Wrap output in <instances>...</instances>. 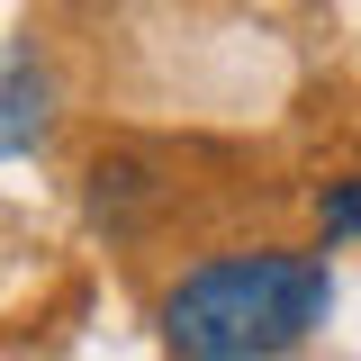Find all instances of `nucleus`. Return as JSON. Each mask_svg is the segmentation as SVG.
<instances>
[{
  "label": "nucleus",
  "mask_w": 361,
  "mask_h": 361,
  "mask_svg": "<svg viewBox=\"0 0 361 361\" xmlns=\"http://www.w3.org/2000/svg\"><path fill=\"white\" fill-rule=\"evenodd\" d=\"M45 73L27 63V54H0V154H27L45 135Z\"/></svg>",
  "instance_id": "nucleus-2"
},
{
  "label": "nucleus",
  "mask_w": 361,
  "mask_h": 361,
  "mask_svg": "<svg viewBox=\"0 0 361 361\" xmlns=\"http://www.w3.org/2000/svg\"><path fill=\"white\" fill-rule=\"evenodd\" d=\"M334 307V271L307 244H217L163 280V343L172 361H280Z\"/></svg>",
  "instance_id": "nucleus-1"
},
{
  "label": "nucleus",
  "mask_w": 361,
  "mask_h": 361,
  "mask_svg": "<svg viewBox=\"0 0 361 361\" xmlns=\"http://www.w3.org/2000/svg\"><path fill=\"white\" fill-rule=\"evenodd\" d=\"M316 226H325V235H361V172L316 190Z\"/></svg>",
  "instance_id": "nucleus-3"
}]
</instances>
